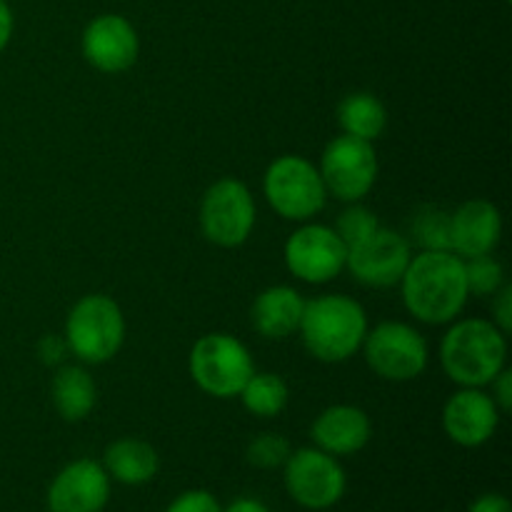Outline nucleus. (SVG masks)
Instances as JSON below:
<instances>
[{
  "mask_svg": "<svg viewBox=\"0 0 512 512\" xmlns=\"http://www.w3.org/2000/svg\"><path fill=\"white\" fill-rule=\"evenodd\" d=\"M398 285L405 310L428 325H450L470 300L463 258L453 250H420Z\"/></svg>",
  "mask_w": 512,
  "mask_h": 512,
  "instance_id": "f257e3e1",
  "label": "nucleus"
},
{
  "mask_svg": "<svg viewBox=\"0 0 512 512\" xmlns=\"http://www.w3.org/2000/svg\"><path fill=\"white\" fill-rule=\"evenodd\" d=\"M440 365L458 388H488L508 368V335L493 320H453L440 340Z\"/></svg>",
  "mask_w": 512,
  "mask_h": 512,
  "instance_id": "f03ea898",
  "label": "nucleus"
},
{
  "mask_svg": "<svg viewBox=\"0 0 512 512\" xmlns=\"http://www.w3.org/2000/svg\"><path fill=\"white\" fill-rule=\"evenodd\" d=\"M363 305L343 293H328L305 300L298 333L305 350L320 363H345L363 348L368 333Z\"/></svg>",
  "mask_w": 512,
  "mask_h": 512,
  "instance_id": "7ed1b4c3",
  "label": "nucleus"
},
{
  "mask_svg": "<svg viewBox=\"0 0 512 512\" xmlns=\"http://www.w3.org/2000/svg\"><path fill=\"white\" fill-rule=\"evenodd\" d=\"M63 338L70 355L85 365H103L120 353L125 343V315L113 298L103 293L83 295L65 318Z\"/></svg>",
  "mask_w": 512,
  "mask_h": 512,
  "instance_id": "20e7f679",
  "label": "nucleus"
},
{
  "mask_svg": "<svg viewBox=\"0 0 512 512\" xmlns=\"http://www.w3.org/2000/svg\"><path fill=\"white\" fill-rule=\"evenodd\" d=\"M263 195L270 208L290 223H308L328 203L320 170L303 155H280L263 175Z\"/></svg>",
  "mask_w": 512,
  "mask_h": 512,
  "instance_id": "39448f33",
  "label": "nucleus"
},
{
  "mask_svg": "<svg viewBox=\"0 0 512 512\" xmlns=\"http://www.w3.org/2000/svg\"><path fill=\"white\" fill-rule=\"evenodd\" d=\"M188 370L193 383L205 395L230 400L238 398L243 385L255 373V363L243 340L228 333H208L195 340Z\"/></svg>",
  "mask_w": 512,
  "mask_h": 512,
  "instance_id": "423d86ee",
  "label": "nucleus"
},
{
  "mask_svg": "<svg viewBox=\"0 0 512 512\" xmlns=\"http://www.w3.org/2000/svg\"><path fill=\"white\" fill-rule=\"evenodd\" d=\"M363 358L378 378L388 383H408L428 370V340L413 325L385 320L368 328L363 340Z\"/></svg>",
  "mask_w": 512,
  "mask_h": 512,
  "instance_id": "0eeeda50",
  "label": "nucleus"
},
{
  "mask_svg": "<svg viewBox=\"0 0 512 512\" xmlns=\"http://www.w3.org/2000/svg\"><path fill=\"white\" fill-rule=\"evenodd\" d=\"M200 233L218 248H240L253 235L258 208L248 185L238 178H220L200 200Z\"/></svg>",
  "mask_w": 512,
  "mask_h": 512,
  "instance_id": "6e6552de",
  "label": "nucleus"
},
{
  "mask_svg": "<svg viewBox=\"0 0 512 512\" xmlns=\"http://www.w3.org/2000/svg\"><path fill=\"white\" fill-rule=\"evenodd\" d=\"M285 490L305 510H328L343 500L348 478L335 455L320 448H300L283 465Z\"/></svg>",
  "mask_w": 512,
  "mask_h": 512,
  "instance_id": "1a4fd4ad",
  "label": "nucleus"
},
{
  "mask_svg": "<svg viewBox=\"0 0 512 512\" xmlns=\"http://www.w3.org/2000/svg\"><path fill=\"white\" fill-rule=\"evenodd\" d=\"M318 170L328 195L343 203H360L378 180V153L368 140L338 135L325 145Z\"/></svg>",
  "mask_w": 512,
  "mask_h": 512,
  "instance_id": "9d476101",
  "label": "nucleus"
},
{
  "mask_svg": "<svg viewBox=\"0 0 512 512\" xmlns=\"http://www.w3.org/2000/svg\"><path fill=\"white\" fill-rule=\"evenodd\" d=\"M283 260L293 278L308 285H325L345 270L348 248L330 225L308 220L285 240Z\"/></svg>",
  "mask_w": 512,
  "mask_h": 512,
  "instance_id": "9b49d317",
  "label": "nucleus"
},
{
  "mask_svg": "<svg viewBox=\"0 0 512 512\" xmlns=\"http://www.w3.org/2000/svg\"><path fill=\"white\" fill-rule=\"evenodd\" d=\"M410 258H413L410 240L403 233H395V230L380 225L370 238L348 248L345 270H350L358 283L385 290L400 283Z\"/></svg>",
  "mask_w": 512,
  "mask_h": 512,
  "instance_id": "f8f14e48",
  "label": "nucleus"
},
{
  "mask_svg": "<svg viewBox=\"0 0 512 512\" xmlns=\"http://www.w3.org/2000/svg\"><path fill=\"white\" fill-rule=\"evenodd\" d=\"M80 50L90 68L105 75H120L138 63L140 35L125 15L103 13L85 25Z\"/></svg>",
  "mask_w": 512,
  "mask_h": 512,
  "instance_id": "ddd939ff",
  "label": "nucleus"
},
{
  "mask_svg": "<svg viewBox=\"0 0 512 512\" xmlns=\"http://www.w3.org/2000/svg\"><path fill=\"white\" fill-rule=\"evenodd\" d=\"M108 500L110 475L105 473L103 463L90 458L65 465L48 485L45 495L50 512H103Z\"/></svg>",
  "mask_w": 512,
  "mask_h": 512,
  "instance_id": "4468645a",
  "label": "nucleus"
},
{
  "mask_svg": "<svg viewBox=\"0 0 512 512\" xmlns=\"http://www.w3.org/2000/svg\"><path fill=\"white\" fill-rule=\"evenodd\" d=\"M500 408L485 388H460L445 400L443 430L460 448H480L500 425Z\"/></svg>",
  "mask_w": 512,
  "mask_h": 512,
  "instance_id": "2eb2a0df",
  "label": "nucleus"
},
{
  "mask_svg": "<svg viewBox=\"0 0 512 512\" xmlns=\"http://www.w3.org/2000/svg\"><path fill=\"white\" fill-rule=\"evenodd\" d=\"M503 238V215L490 200L475 198L450 213V250L460 258L495 253Z\"/></svg>",
  "mask_w": 512,
  "mask_h": 512,
  "instance_id": "dca6fc26",
  "label": "nucleus"
},
{
  "mask_svg": "<svg viewBox=\"0 0 512 512\" xmlns=\"http://www.w3.org/2000/svg\"><path fill=\"white\" fill-rule=\"evenodd\" d=\"M310 438L323 453L343 458L360 453L370 443L373 423L358 405H330L313 420Z\"/></svg>",
  "mask_w": 512,
  "mask_h": 512,
  "instance_id": "f3484780",
  "label": "nucleus"
},
{
  "mask_svg": "<svg viewBox=\"0 0 512 512\" xmlns=\"http://www.w3.org/2000/svg\"><path fill=\"white\" fill-rule=\"evenodd\" d=\"M305 298L290 285H270L260 290L250 308V323L268 340H285L298 333Z\"/></svg>",
  "mask_w": 512,
  "mask_h": 512,
  "instance_id": "a211bd4d",
  "label": "nucleus"
},
{
  "mask_svg": "<svg viewBox=\"0 0 512 512\" xmlns=\"http://www.w3.org/2000/svg\"><path fill=\"white\" fill-rule=\"evenodd\" d=\"M50 400L58 415L68 423L88 418L98 403V385L83 365H58L50 383Z\"/></svg>",
  "mask_w": 512,
  "mask_h": 512,
  "instance_id": "6ab92c4d",
  "label": "nucleus"
},
{
  "mask_svg": "<svg viewBox=\"0 0 512 512\" xmlns=\"http://www.w3.org/2000/svg\"><path fill=\"white\" fill-rule=\"evenodd\" d=\"M103 468L110 480L123 485H145L158 475L160 455L145 440L120 438L105 448Z\"/></svg>",
  "mask_w": 512,
  "mask_h": 512,
  "instance_id": "aec40b11",
  "label": "nucleus"
},
{
  "mask_svg": "<svg viewBox=\"0 0 512 512\" xmlns=\"http://www.w3.org/2000/svg\"><path fill=\"white\" fill-rule=\"evenodd\" d=\"M338 125L343 135L375 143L388 128V110L373 93H350L338 105Z\"/></svg>",
  "mask_w": 512,
  "mask_h": 512,
  "instance_id": "412c9836",
  "label": "nucleus"
},
{
  "mask_svg": "<svg viewBox=\"0 0 512 512\" xmlns=\"http://www.w3.org/2000/svg\"><path fill=\"white\" fill-rule=\"evenodd\" d=\"M238 398L255 418H278L288 408L290 388L278 373H253Z\"/></svg>",
  "mask_w": 512,
  "mask_h": 512,
  "instance_id": "4be33fe9",
  "label": "nucleus"
},
{
  "mask_svg": "<svg viewBox=\"0 0 512 512\" xmlns=\"http://www.w3.org/2000/svg\"><path fill=\"white\" fill-rule=\"evenodd\" d=\"M405 238L418 250H450V213L438 205H423L410 218Z\"/></svg>",
  "mask_w": 512,
  "mask_h": 512,
  "instance_id": "5701e85b",
  "label": "nucleus"
},
{
  "mask_svg": "<svg viewBox=\"0 0 512 512\" xmlns=\"http://www.w3.org/2000/svg\"><path fill=\"white\" fill-rule=\"evenodd\" d=\"M465 280H468V293L475 298H493L505 285V268L493 253L465 258Z\"/></svg>",
  "mask_w": 512,
  "mask_h": 512,
  "instance_id": "b1692460",
  "label": "nucleus"
},
{
  "mask_svg": "<svg viewBox=\"0 0 512 512\" xmlns=\"http://www.w3.org/2000/svg\"><path fill=\"white\" fill-rule=\"evenodd\" d=\"M380 228L378 215L370 208H365L363 203H348V208L338 215L335 220V233L343 240L345 248H353V245L363 243L365 238L375 233Z\"/></svg>",
  "mask_w": 512,
  "mask_h": 512,
  "instance_id": "393cba45",
  "label": "nucleus"
},
{
  "mask_svg": "<svg viewBox=\"0 0 512 512\" xmlns=\"http://www.w3.org/2000/svg\"><path fill=\"white\" fill-rule=\"evenodd\" d=\"M290 453H293V448H290L288 438H283L280 433H260L258 438L248 443L245 458L258 470H275L283 468Z\"/></svg>",
  "mask_w": 512,
  "mask_h": 512,
  "instance_id": "a878e982",
  "label": "nucleus"
},
{
  "mask_svg": "<svg viewBox=\"0 0 512 512\" xmlns=\"http://www.w3.org/2000/svg\"><path fill=\"white\" fill-rule=\"evenodd\" d=\"M165 512H223V508L208 490H188V493L178 495Z\"/></svg>",
  "mask_w": 512,
  "mask_h": 512,
  "instance_id": "bb28decb",
  "label": "nucleus"
},
{
  "mask_svg": "<svg viewBox=\"0 0 512 512\" xmlns=\"http://www.w3.org/2000/svg\"><path fill=\"white\" fill-rule=\"evenodd\" d=\"M68 355L70 350L63 335H43V338L38 340V358L40 363L48 365V368H58V365H63V360L68 358Z\"/></svg>",
  "mask_w": 512,
  "mask_h": 512,
  "instance_id": "cd10ccee",
  "label": "nucleus"
},
{
  "mask_svg": "<svg viewBox=\"0 0 512 512\" xmlns=\"http://www.w3.org/2000/svg\"><path fill=\"white\" fill-rule=\"evenodd\" d=\"M493 323L503 330L505 335H510L512 330V288L508 283L493 295Z\"/></svg>",
  "mask_w": 512,
  "mask_h": 512,
  "instance_id": "c85d7f7f",
  "label": "nucleus"
},
{
  "mask_svg": "<svg viewBox=\"0 0 512 512\" xmlns=\"http://www.w3.org/2000/svg\"><path fill=\"white\" fill-rule=\"evenodd\" d=\"M488 388H493V400L495 405L500 408V413H508L512 408V370L510 368H503L498 373V378L493 380V383L488 385Z\"/></svg>",
  "mask_w": 512,
  "mask_h": 512,
  "instance_id": "c756f323",
  "label": "nucleus"
},
{
  "mask_svg": "<svg viewBox=\"0 0 512 512\" xmlns=\"http://www.w3.org/2000/svg\"><path fill=\"white\" fill-rule=\"evenodd\" d=\"M468 512H512V508H510V500L505 498V495L488 493V495H480V498L470 505Z\"/></svg>",
  "mask_w": 512,
  "mask_h": 512,
  "instance_id": "7c9ffc66",
  "label": "nucleus"
},
{
  "mask_svg": "<svg viewBox=\"0 0 512 512\" xmlns=\"http://www.w3.org/2000/svg\"><path fill=\"white\" fill-rule=\"evenodd\" d=\"M13 28H15L13 10H10L8 0H0V53L8 48L10 38H13Z\"/></svg>",
  "mask_w": 512,
  "mask_h": 512,
  "instance_id": "2f4dec72",
  "label": "nucleus"
},
{
  "mask_svg": "<svg viewBox=\"0 0 512 512\" xmlns=\"http://www.w3.org/2000/svg\"><path fill=\"white\" fill-rule=\"evenodd\" d=\"M223 512H270V510H268V505H263L260 500H255V498H238V500H233L228 508H223Z\"/></svg>",
  "mask_w": 512,
  "mask_h": 512,
  "instance_id": "473e14b6",
  "label": "nucleus"
}]
</instances>
